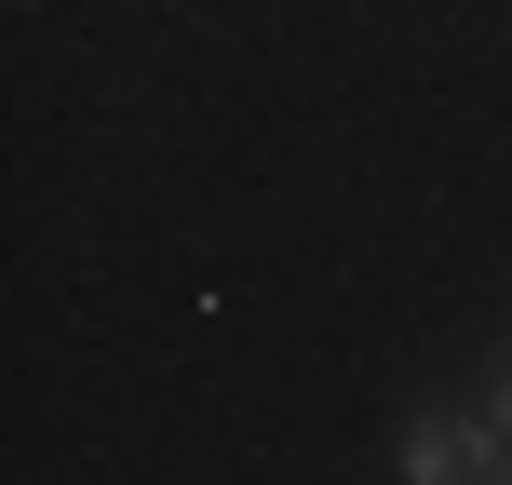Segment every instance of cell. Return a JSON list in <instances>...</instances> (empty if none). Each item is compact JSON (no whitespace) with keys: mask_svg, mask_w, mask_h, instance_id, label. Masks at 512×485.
<instances>
[{"mask_svg":"<svg viewBox=\"0 0 512 485\" xmlns=\"http://www.w3.org/2000/svg\"><path fill=\"white\" fill-rule=\"evenodd\" d=\"M391 472L405 485H512V445L486 405H418L405 432H391Z\"/></svg>","mask_w":512,"mask_h":485,"instance_id":"cell-1","label":"cell"},{"mask_svg":"<svg viewBox=\"0 0 512 485\" xmlns=\"http://www.w3.org/2000/svg\"><path fill=\"white\" fill-rule=\"evenodd\" d=\"M486 418H499V445H512V351H499V391H486Z\"/></svg>","mask_w":512,"mask_h":485,"instance_id":"cell-2","label":"cell"}]
</instances>
